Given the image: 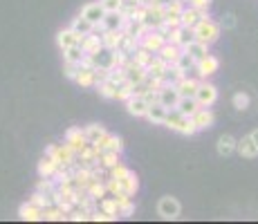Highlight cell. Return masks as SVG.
Segmentation results:
<instances>
[{
  "instance_id": "d590c367",
  "label": "cell",
  "mask_w": 258,
  "mask_h": 224,
  "mask_svg": "<svg viewBox=\"0 0 258 224\" xmlns=\"http://www.w3.org/2000/svg\"><path fill=\"white\" fill-rule=\"evenodd\" d=\"M86 56H88V54L83 52L81 43L72 45V47H68V49H63V58H66V61H70V63H83V58H86Z\"/></svg>"
},
{
  "instance_id": "f546056e",
  "label": "cell",
  "mask_w": 258,
  "mask_h": 224,
  "mask_svg": "<svg viewBox=\"0 0 258 224\" xmlns=\"http://www.w3.org/2000/svg\"><path fill=\"white\" fill-rule=\"evenodd\" d=\"M236 153H240V155L247 157V159H254V157H258V146L254 143V139L247 134V137L238 139V151Z\"/></svg>"
},
{
  "instance_id": "74e56055",
  "label": "cell",
  "mask_w": 258,
  "mask_h": 224,
  "mask_svg": "<svg viewBox=\"0 0 258 224\" xmlns=\"http://www.w3.org/2000/svg\"><path fill=\"white\" fill-rule=\"evenodd\" d=\"M153 56H155V54H153L151 49H146V47H144V45H140V47H137L135 52H133V61H135V63H140V65H144V67H146L148 63L153 61Z\"/></svg>"
},
{
  "instance_id": "681fc988",
  "label": "cell",
  "mask_w": 258,
  "mask_h": 224,
  "mask_svg": "<svg viewBox=\"0 0 258 224\" xmlns=\"http://www.w3.org/2000/svg\"><path fill=\"white\" fill-rule=\"evenodd\" d=\"M135 3H137V5H140V7H148V5H151V3H153V0H135Z\"/></svg>"
},
{
  "instance_id": "e0dca14e",
  "label": "cell",
  "mask_w": 258,
  "mask_h": 224,
  "mask_svg": "<svg viewBox=\"0 0 258 224\" xmlns=\"http://www.w3.org/2000/svg\"><path fill=\"white\" fill-rule=\"evenodd\" d=\"M182 52H184V49H182L180 45H175V43H168V41H166L164 47H162L160 52H157V56H160L162 61H166L168 65H175V63H177V58L182 56Z\"/></svg>"
},
{
  "instance_id": "3957f363",
  "label": "cell",
  "mask_w": 258,
  "mask_h": 224,
  "mask_svg": "<svg viewBox=\"0 0 258 224\" xmlns=\"http://www.w3.org/2000/svg\"><path fill=\"white\" fill-rule=\"evenodd\" d=\"M45 155L49 157H54L58 162V166H63V168H72L77 166V153L72 151L68 143H58V146H47L45 148Z\"/></svg>"
},
{
  "instance_id": "7bdbcfd3",
  "label": "cell",
  "mask_w": 258,
  "mask_h": 224,
  "mask_svg": "<svg viewBox=\"0 0 258 224\" xmlns=\"http://www.w3.org/2000/svg\"><path fill=\"white\" fill-rule=\"evenodd\" d=\"M79 69H81V63H70V61H66V67H63V74H66L70 81H77V74H79Z\"/></svg>"
},
{
  "instance_id": "5bb4252c",
  "label": "cell",
  "mask_w": 258,
  "mask_h": 224,
  "mask_svg": "<svg viewBox=\"0 0 258 224\" xmlns=\"http://www.w3.org/2000/svg\"><path fill=\"white\" fill-rule=\"evenodd\" d=\"M123 69H126V81H131L133 86H137V83H142L144 79L148 77V72H146V67L140 65V63H135L133 61V56H131V61L123 65Z\"/></svg>"
},
{
  "instance_id": "4316f807",
  "label": "cell",
  "mask_w": 258,
  "mask_h": 224,
  "mask_svg": "<svg viewBox=\"0 0 258 224\" xmlns=\"http://www.w3.org/2000/svg\"><path fill=\"white\" fill-rule=\"evenodd\" d=\"M166 67H168V63L166 61H162L160 56H153V61L146 65V72H148V77H153V79H157V81H162L164 79V74H166Z\"/></svg>"
},
{
  "instance_id": "bcb514c9",
  "label": "cell",
  "mask_w": 258,
  "mask_h": 224,
  "mask_svg": "<svg viewBox=\"0 0 258 224\" xmlns=\"http://www.w3.org/2000/svg\"><path fill=\"white\" fill-rule=\"evenodd\" d=\"M186 5H191V7H196V9H209L211 0H186Z\"/></svg>"
},
{
  "instance_id": "5b68a950",
  "label": "cell",
  "mask_w": 258,
  "mask_h": 224,
  "mask_svg": "<svg viewBox=\"0 0 258 224\" xmlns=\"http://www.w3.org/2000/svg\"><path fill=\"white\" fill-rule=\"evenodd\" d=\"M196 99H198V103H200L202 108H211L213 103L218 101V88L213 86V83L207 81V79H202L200 86H198Z\"/></svg>"
},
{
  "instance_id": "ab89813d",
  "label": "cell",
  "mask_w": 258,
  "mask_h": 224,
  "mask_svg": "<svg viewBox=\"0 0 258 224\" xmlns=\"http://www.w3.org/2000/svg\"><path fill=\"white\" fill-rule=\"evenodd\" d=\"M175 67H177V69H182V72H184V77H188V72H193V69H196V61H193V58L188 56L186 52H182V56L177 58Z\"/></svg>"
},
{
  "instance_id": "f35d334b",
  "label": "cell",
  "mask_w": 258,
  "mask_h": 224,
  "mask_svg": "<svg viewBox=\"0 0 258 224\" xmlns=\"http://www.w3.org/2000/svg\"><path fill=\"white\" fill-rule=\"evenodd\" d=\"M97 92H99V97H103V99H117V86H115V83H110V81H101V83H99Z\"/></svg>"
},
{
  "instance_id": "30bf717a",
  "label": "cell",
  "mask_w": 258,
  "mask_h": 224,
  "mask_svg": "<svg viewBox=\"0 0 258 224\" xmlns=\"http://www.w3.org/2000/svg\"><path fill=\"white\" fill-rule=\"evenodd\" d=\"M218 67H220V61H218V56H213V54H207L202 61L196 63L198 79H209V77H213V74L218 72Z\"/></svg>"
},
{
  "instance_id": "f6af8a7d",
  "label": "cell",
  "mask_w": 258,
  "mask_h": 224,
  "mask_svg": "<svg viewBox=\"0 0 258 224\" xmlns=\"http://www.w3.org/2000/svg\"><path fill=\"white\" fill-rule=\"evenodd\" d=\"M128 173H131V168L128 166H123V164H117L115 168H110V177H123V175H128Z\"/></svg>"
},
{
  "instance_id": "e575fe53",
  "label": "cell",
  "mask_w": 258,
  "mask_h": 224,
  "mask_svg": "<svg viewBox=\"0 0 258 224\" xmlns=\"http://www.w3.org/2000/svg\"><path fill=\"white\" fill-rule=\"evenodd\" d=\"M77 83L81 88H94V67L81 63V69H79V74H77Z\"/></svg>"
},
{
  "instance_id": "836d02e7",
  "label": "cell",
  "mask_w": 258,
  "mask_h": 224,
  "mask_svg": "<svg viewBox=\"0 0 258 224\" xmlns=\"http://www.w3.org/2000/svg\"><path fill=\"white\" fill-rule=\"evenodd\" d=\"M200 103H198L196 97H182L180 103H177V110H180L182 114H186V117H193L198 110H200Z\"/></svg>"
},
{
  "instance_id": "8992f818",
  "label": "cell",
  "mask_w": 258,
  "mask_h": 224,
  "mask_svg": "<svg viewBox=\"0 0 258 224\" xmlns=\"http://www.w3.org/2000/svg\"><path fill=\"white\" fill-rule=\"evenodd\" d=\"M166 41L168 38H166V34L162 32V29H148V32L140 38V45H144L146 49H151L153 54H157L166 45Z\"/></svg>"
},
{
  "instance_id": "f1b7e54d",
  "label": "cell",
  "mask_w": 258,
  "mask_h": 224,
  "mask_svg": "<svg viewBox=\"0 0 258 224\" xmlns=\"http://www.w3.org/2000/svg\"><path fill=\"white\" fill-rule=\"evenodd\" d=\"M184 52L193 58V61L198 63V61H202V58L209 54V45L202 43V41H193V43H188L186 47H184Z\"/></svg>"
},
{
  "instance_id": "ffe728a7",
  "label": "cell",
  "mask_w": 258,
  "mask_h": 224,
  "mask_svg": "<svg viewBox=\"0 0 258 224\" xmlns=\"http://www.w3.org/2000/svg\"><path fill=\"white\" fill-rule=\"evenodd\" d=\"M202 79H193V77H184L180 79V81L175 83L177 92H180V97H196L198 92V86H200Z\"/></svg>"
},
{
  "instance_id": "7402d4cb",
  "label": "cell",
  "mask_w": 258,
  "mask_h": 224,
  "mask_svg": "<svg viewBox=\"0 0 258 224\" xmlns=\"http://www.w3.org/2000/svg\"><path fill=\"white\" fill-rule=\"evenodd\" d=\"M18 215H21V220L38 222V220H43V208L36 206V204H32V202H25L23 206L18 208Z\"/></svg>"
},
{
  "instance_id": "ee69618b",
  "label": "cell",
  "mask_w": 258,
  "mask_h": 224,
  "mask_svg": "<svg viewBox=\"0 0 258 224\" xmlns=\"http://www.w3.org/2000/svg\"><path fill=\"white\" fill-rule=\"evenodd\" d=\"M99 3L103 5V9H106V12H121L123 0H99Z\"/></svg>"
},
{
  "instance_id": "4dcf8cb0",
  "label": "cell",
  "mask_w": 258,
  "mask_h": 224,
  "mask_svg": "<svg viewBox=\"0 0 258 224\" xmlns=\"http://www.w3.org/2000/svg\"><path fill=\"white\" fill-rule=\"evenodd\" d=\"M121 36H123V29H108V32H101L103 47H108V49H117V47H119V43H121Z\"/></svg>"
},
{
  "instance_id": "1f68e13d",
  "label": "cell",
  "mask_w": 258,
  "mask_h": 224,
  "mask_svg": "<svg viewBox=\"0 0 258 224\" xmlns=\"http://www.w3.org/2000/svg\"><path fill=\"white\" fill-rule=\"evenodd\" d=\"M83 130H86L88 143H99V141H101V139L108 134V130L101 126V123H90V126H86Z\"/></svg>"
},
{
  "instance_id": "ba28073f",
  "label": "cell",
  "mask_w": 258,
  "mask_h": 224,
  "mask_svg": "<svg viewBox=\"0 0 258 224\" xmlns=\"http://www.w3.org/2000/svg\"><path fill=\"white\" fill-rule=\"evenodd\" d=\"M166 38H168V43H175V45H180V47L184 49L188 43L196 41V34H193L191 27L177 25V27H171V29H168V36H166Z\"/></svg>"
},
{
  "instance_id": "60d3db41",
  "label": "cell",
  "mask_w": 258,
  "mask_h": 224,
  "mask_svg": "<svg viewBox=\"0 0 258 224\" xmlns=\"http://www.w3.org/2000/svg\"><path fill=\"white\" fill-rule=\"evenodd\" d=\"M133 94H135V88H133L131 81H123L117 86V101H126V99H131Z\"/></svg>"
},
{
  "instance_id": "83f0119b",
  "label": "cell",
  "mask_w": 258,
  "mask_h": 224,
  "mask_svg": "<svg viewBox=\"0 0 258 224\" xmlns=\"http://www.w3.org/2000/svg\"><path fill=\"white\" fill-rule=\"evenodd\" d=\"M58 168H61V166H58L56 159L49 157V155H43V159L38 162V175H41V177H54Z\"/></svg>"
},
{
  "instance_id": "b9f144b4",
  "label": "cell",
  "mask_w": 258,
  "mask_h": 224,
  "mask_svg": "<svg viewBox=\"0 0 258 224\" xmlns=\"http://www.w3.org/2000/svg\"><path fill=\"white\" fill-rule=\"evenodd\" d=\"M231 103H234V108L236 110H247L249 108V94L247 92H236L234 97H231Z\"/></svg>"
},
{
  "instance_id": "ac0fdd59",
  "label": "cell",
  "mask_w": 258,
  "mask_h": 224,
  "mask_svg": "<svg viewBox=\"0 0 258 224\" xmlns=\"http://www.w3.org/2000/svg\"><path fill=\"white\" fill-rule=\"evenodd\" d=\"M79 43H81V36H79L72 27L61 29V32L56 34V45L61 47V52L63 49H68V47H72V45H79Z\"/></svg>"
},
{
  "instance_id": "9c48e42d",
  "label": "cell",
  "mask_w": 258,
  "mask_h": 224,
  "mask_svg": "<svg viewBox=\"0 0 258 224\" xmlns=\"http://www.w3.org/2000/svg\"><path fill=\"white\" fill-rule=\"evenodd\" d=\"M63 143H68V146L72 148L74 153H83L86 151V146H88V139H86V130H81V128H70V130L66 132V141Z\"/></svg>"
},
{
  "instance_id": "7a4b0ae2",
  "label": "cell",
  "mask_w": 258,
  "mask_h": 224,
  "mask_svg": "<svg viewBox=\"0 0 258 224\" xmlns=\"http://www.w3.org/2000/svg\"><path fill=\"white\" fill-rule=\"evenodd\" d=\"M193 34H196V41H202V43H207V45H213L218 38H220V25L207 16V18H202V21L198 23L196 27H193Z\"/></svg>"
},
{
  "instance_id": "d6a6232c",
  "label": "cell",
  "mask_w": 258,
  "mask_h": 224,
  "mask_svg": "<svg viewBox=\"0 0 258 224\" xmlns=\"http://www.w3.org/2000/svg\"><path fill=\"white\" fill-rule=\"evenodd\" d=\"M70 27L74 29V32H77L79 34V36H88V34H92L94 32V29H97V27H94V25L90 23V21H88V18L86 16H81V14H79V16L77 18H74V21H72V25H70Z\"/></svg>"
},
{
  "instance_id": "8d00e7d4",
  "label": "cell",
  "mask_w": 258,
  "mask_h": 224,
  "mask_svg": "<svg viewBox=\"0 0 258 224\" xmlns=\"http://www.w3.org/2000/svg\"><path fill=\"white\" fill-rule=\"evenodd\" d=\"M121 153H115V151H103L101 155H99V164H101L103 168H108V171H110V168H115L117 164H121Z\"/></svg>"
},
{
  "instance_id": "277c9868",
  "label": "cell",
  "mask_w": 258,
  "mask_h": 224,
  "mask_svg": "<svg viewBox=\"0 0 258 224\" xmlns=\"http://www.w3.org/2000/svg\"><path fill=\"white\" fill-rule=\"evenodd\" d=\"M180 213H182V206L175 197L164 195L160 202H157V215H160L162 220H177Z\"/></svg>"
},
{
  "instance_id": "9a60e30c",
  "label": "cell",
  "mask_w": 258,
  "mask_h": 224,
  "mask_svg": "<svg viewBox=\"0 0 258 224\" xmlns=\"http://www.w3.org/2000/svg\"><path fill=\"white\" fill-rule=\"evenodd\" d=\"M180 92H177L175 86H162L160 88V103L162 106H166L168 110H173V108H177V103H180Z\"/></svg>"
},
{
  "instance_id": "2e32d148",
  "label": "cell",
  "mask_w": 258,
  "mask_h": 224,
  "mask_svg": "<svg viewBox=\"0 0 258 224\" xmlns=\"http://www.w3.org/2000/svg\"><path fill=\"white\" fill-rule=\"evenodd\" d=\"M81 16H86L88 21L97 27V25H101L103 16H106V9H103L101 3H90V5H86V7L81 9Z\"/></svg>"
},
{
  "instance_id": "7dc6e473",
  "label": "cell",
  "mask_w": 258,
  "mask_h": 224,
  "mask_svg": "<svg viewBox=\"0 0 258 224\" xmlns=\"http://www.w3.org/2000/svg\"><path fill=\"white\" fill-rule=\"evenodd\" d=\"M222 25H225V27H234V25H236V16H234V14H227L225 21H222Z\"/></svg>"
},
{
  "instance_id": "c3c4849f",
  "label": "cell",
  "mask_w": 258,
  "mask_h": 224,
  "mask_svg": "<svg viewBox=\"0 0 258 224\" xmlns=\"http://www.w3.org/2000/svg\"><path fill=\"white\" fill-rule=\"evenodd\" d=\"M171 3H173V0H153L151 5H155V7H162V9H164V7H168Z\"/></svg>"
},
{
  "instance_id": "d4e9b609",
  "label": "cell",
  "mask_w": 258,
  "mask_h": 224,
  "mask_svg": "<svg viewBox=\"0 0 258 224\" xmlns=\"http://www.w3.org/2000/svg\"><path fill=\"white\" fill-rule=\"evenodd\" d=\"M94 146H97L101 153H103V151H115V153H121V151H123L121 137H117V134H110V132H108L99 143H94Z\"/></svg>"
},
{
  "instance_id": "44dd1931",
  "label": "cell",
  "mask_w": 258,
  "mask_h": 224,
  "mask_svg": "<svg viewBox=\"0 0 258 224\" xmlns=\"http://www.w3.org/2000/svg\"><path fill=\"white\" fill-rule=\"evenodd\" d=\"M166 114H168V108H166V106H162V103L157 101V103H153V106H148L146 119H148L151 123H155V126H164Z\"/></svg>"
},
{
  "instance_id": "4fadbf2b",
  "label": "cell",
  "mask_w": 258,
  "mask_h": 224,
  "mask_svg": "<svg viewBox=\"0 0 258 224\" xmlns=\"http://www.w3.org/2000/svg\"><path fill=\"white\" fill-rule=\"evenodd\" d=\"M148 106H151V103L144 99V94H133L131 99H126V110H128V114H133V117H146Z\"/></svg>"
},
{
  "instance_id": "f907efd6",
  "label": "cell",
  "mask_w": 258,
  "mask_h": 224,
  "mask_svg": "<svg viewBox=\"0 0 258 224\" xmlns=\"http://www.w3.org/2000/svg\"><path fill=\"white\" fill-rule=\"evenodd\" d=\"M249 137H251V139H254V143H256V146H258V128H256V130H254V132H249Z\"/></svg>"
},
{
  "instance_id": "cb8c5ba5",
  "label": "cell",
  "mask_w": 258,
  "mask_h": 224,
  "mask_svg": "<svg viewBox=\"0 0 258 224\" xmlns=\"http://www.w3.org/2000/svg\"><path fill=\"white\" fill-rule=\"evenodd\" d=\"M117 179V177H115ZM119 182V186H121V193H126V195H135L137 191H140V179H137L135 173H128V175H123V177H119L117 179Z\"/></svg>"
},
{
  "instance_id": "6da1fadb",
  "label": "cell",
  "mask_w": 258,
  "mask_h": 224,
  "mask_svg": "<svg viewBox=\"0 0 258 224\" xmlns=\"http://www.w3.org/2000/svg\"><path fill=\"white\" fill-rule=\"evenodd\" d=\"M166 128H171L173 132L177 134H184V137H191V134L198 132V126L193 123L191 117H186V114H182L177 108H173V110H168L166 114V121H164Z\"/></svg>"
},
{
  "instance_id": "52a82bcc",
  "label": "cell",
  "mask_w": 258,
  "mask_h": 224,
  "mask_svg": "<svg viewBox=\"0 0 258 224\" xmlns=\"http://www.w3.org/2000/svg\"><path fill=\"white\" fill-rule=\"evenodd\" d=\"M142 23L146 25L148 29H160L164 25V9L155 7V5H148V7L142 9Z\"/></svg>"
},
{
  "instance_id": "7c38bea8",
  "label": "cell",
  "mask_w": 258,
  "mask_h": 224,
  "mask_svg": "<svg viewBox=\"0 0 258 224\" xmlns=\"http://www.w3.org/2000/svg\"><path fill=\"white\" fill-rule=\"evenodd\" d=\"M123 23H126V16L121 12H106L101 25H97L94 32L101 34V32H108V29H123Z\"/></svg>"
},
{
  "instance_id": "8fae6325",
  "label": "cell",
  "mask_w": 258,
  "mask_h": 224,
  "mask_svg": "<svg viewBox=\"0 0 258 224\" xmlns=\"http://www.w3.org/2000/svg\"><path fill=\"white\" fill-rule=\"evenodd\" d=\"M207 16H209L207 9H196V7H191V5H186V7L182 9V14H180V25L193 29L198 23L202 21V18H207Z\"/></svg>"
},
{
  "instance_id": "d6986e66",
  "label": "cell",
  "mask_w": 258,
  "mask_h": 224,
  "mask_svg": "<svg viewBox=\"0 0 258 224\" xmlns=\"http://www.w3.org/2000/svg\"><path fill=\"white\" fill-rule=\"evenodd\" d=\"M81 47L86 54H97L103 49V41H101V34L99 32H92L88 36H81Z\"/></svg>"
},
{
  "instance_id": "603a6c76",
  "label": "cell",
  "mask_w": 258,
  "mask_h": 224,
  "mask_svg": "<svg viewBox=\"0 0 258 224\" xmlns=\"http://www.w3.org/2000/svg\"><path fill=\"white\" fill-rule=\"evenodd\" d=\"M193 123L198 126V132L200 130H207V128L213 126V121H216V117H213V112L209 110V108H200L196 114H193Z\"/></svg>"
},
{
  "instance_id": "484cf974",
  "label": "cell",
  "mask_w": 258,
  "mask_h": 224,
  "mask_svg": "<svg viewBox=\"0 0 258 224\" xmlns=\"http://www.w3.org/2000/svg\"><path fill=\"white\" fill-rule=\"evenodd\" d=\"M236 151H238V139H234L231 134H222V137L218 139V155L229 157V155H234Z\"/></svg>"
}]
</instances>
